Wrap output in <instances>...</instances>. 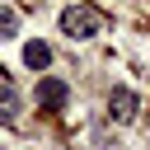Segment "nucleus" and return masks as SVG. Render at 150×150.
I'll return each mask as SVG.
<instances>
[{"mask_svg":"<svg viewBox=\"0 0 150 150\" xmlns=\"http://www.w3.org/2000/svg\"><path fill=\"white\" fill-rule=\"evenodd\" d=\"M14 28H19V14L14 9H0V38H9Z\"/></svg>","mask_w":150,"mask_h":150,"instance_id":"nucleus-6","label":"nucleus"},{"mask_svg":"<svg viewBox=\"0 0 150 150\" xmlns=\"http://www.w3.org/2000/svg\"><path fill=\"white\" fill-rule=\"evenodd\" d=\"M14 122H19V89L0 80V127H14Z\"/></svg>","mask_w":150,"mask_h":150,"instance_id":"nucleus-4","label":"nucleus"},{"mask_svg":"<svg viewBox=\"0 0 150 150\" xmlns=\"http://www.w3.org/2000/svg\"><path fill=\"white\" fill-rule=\"evenodd\" d=\"M98 28H103V14L89 9V5H70V9L61 14V33H66V38H94Z\"/></svg>","mask_w":150,"mask_h":150,"instance_id":"nucleus-1","label":"nucleus"},{"mask_svg":"<svg viewBox=\"0 0 150 150\" xmlns=\"http://www.w3.org/2000/svg\"><path fill=\"white\" fill-rule=\"evenodd\" d=\"M136 108H141V103H136L131 89H112V94H108V117H112V122H131Z\"/></svg>","mask_w":150,"mask_h":150,"instance_id":"nucleus-2","label":"nucleus"},{"mask_svg":"<svg viewBox=\"0 0 150 150\" xmlns=\"http://www.w3.org/2000/svg\"><path fill=\"white\" fill-rule=\"evenodd\" d=\"M23 61H28L33 70H42V66H52V47H47V42H28V47H23Z\"/></svg>","mask_w":150,"mask_h":150,"instance_id":"nucleus-5","label":"nucleus"},{"mask_svg":"<svg viewBox=\"0 0 150 150\" xmlns=\"http://www.w3.org/2000/svg\"><path fill=\"white\" fill-rule=\"evenodd\" d=\"M66 98H70V89H66L61 80H42V84H38V103H42V108L56 112V108H66Z\"/></svg>","mask_w":150,"mask_h":150,"instance_id":"nucleus-3","label":"nucleus"}]
</instances>
